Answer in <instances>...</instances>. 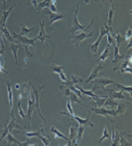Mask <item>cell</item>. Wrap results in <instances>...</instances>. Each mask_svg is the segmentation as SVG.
I'll return each instance as SVG.
<instances>
[{
	"label": "cell",
	"instance_id": "obj_34",
	"mask_svg": "<svg viewBox=\"0 0 132 146\" xmlns=\"http://www.w3.org/2000/svg\"><path fill=\"white\" fill-rule=\"evenodd\" d=\"M51 1H52V0H43L42 2H38V9H37V12L39 13V12H40L43 8L48 7Z\"/></svg>",
	"mask_w": 132,
	"mask_h": 146
},
{
	"label": "cell",
	"instance_id": "obj_13",
	"mask_svg": "<svg viewBox=\"0 0 132 146\" xmlns=\"http://www.w3.org/2000/svg\"><path fill=\"white\" fill-rule=\"evenodd\" d=\"M24 135H26V136H28V137L37 136L43 141V144H44L45 146L50 145V138H48V137H46L43 134H41L40 131H36V132H30V131H29V132H24Z\"/></svg>",
	"mask_w": 132,
	"mask_h": 146
},
{
	"label": "cell",
	"instance_id": "obj_35",
	"mask_svg": "<svg viewBox=\"0 0 132 146\" xmlns=\"http://www.w3.org/2000/svg\"><path fill=\"white\" fill-rule=\"evenodd\" d=\"M77 130H78V135H77V143H78V145H79V144H80V140H82V133H84V125L80 124V127L77 129Z\"/></svg>",
	"mask_w": 132,
	"mask_h": 146
},
{
	"label": "cell",
	"instance_id": "obj_47",
	"mask_svg": "<svg viewBox=\"0 0 132 146\" xmlns=\"http://www.w3.org/2000/svg\"><path fill=\"white\" fill-rule=\"evenodd\" d=\"M0 4H1V0H0Z\"/></svg>",
	"mask_w": 132,
	"mask_h": 146
},
{
	"label": "cell",
	"instance_id": "obj_16",
	"mask_svg": "<svg viewBox=\"0 0 132 146\" xmlns=\"http://www.w3.org/2000/svg\"><path fill=\"white\" fill-rule=\"evenodd\" d=\"M39 24H40V33H39V35L36 37L37 40H40L41 44H43L44 43V41L46 40L47 38H50V36L49 35L46 34V32H45V24L43 21H40L39 22Z\"/></svg>",
	"mask_w": 132,
	"mask_h": 146
},
{
	"label": "cell",
	"instance_id": "obj_6",
	"mask_svg": "<svg viewBox=\"0 0 132 146\" xmlns=\"http://www.w3.org/2000/svg\"><path fill=\"white\" fill-rule=\"evenodd\" d=\"M90 111H94L96 114H99V115H103L105 116L107 119L110 120L109 115H112L114 117L117 116V113L114 110H105L104 106H100V108H90Z\"/></svg>",
	"mask_w": 132,
	"mask_h": 146
},
{
	"label": "cell",
	"instance_id": "obj_42",
	"mask_svg": "<svg viewBox=\"0 0 132 146\" xmlns=\"http://www.w3.org/2000/svg\"><path fill=\"white\" fill-rule=\"evenodd\" d=\"M27 4H28V5H31V4H32V5L36 8V10L38 9V0H28V1H27Z\"/></svg>",
	"mask_w": 132,
	"mask_h": 146
},
{
	"label": "cell",
	"instance_id": "obj_19",
	"mask_svg": "<svg viewBox=\"0 0 132 146\" xmlns=\"http://www.w3.org/2000/svg\"><path fill=\"white\" fill-rule=\"evenodd\" d=\"M0 31H1L2 33H3L4 37H5L6 39H7V41H10L11 43H18L17 41L14 39V37L12 36L11 34L9 33V31L6 27H2V26H0Z\"/></svg>",
	"mask_w": 132,
	"mask_h": 146
},
{
	"label": "cell",
	"instance_id": "obj_5",
	"mask_svg": "<svg viewBox=\"0 0 132 146\" xmlns=\"http://www.w3.org/2000/svg\"><path fill=\"white\" fill-rule=\"evenodd\" d=\"M12 36L14 37V39H16V41H17L18 43H21V44H23L24 46L36 47V45H35V41L37 40L36 38L29 39V38H27V36H23V35L17 34L16 32H14L13 34H12Z\"/></svg>",
	"mask_w": 132,
	"mask_h": 146
},
{
	"label": "cell",
	"instance_id": "obj_24",
	"mask_svg": "<svg viewBox=\"0 0 132 146\" xmlns=\"http://www.w3.org/2000/svg\"><path fill=\"white\" fill-rule=\"evenodd\" d=\"M35 27H32V28H27L26 24H23L21 23L20 24V35H23V36H27L29 33L31 32L32 30H34Z\"/></svg>",
	"mask_w": 132,
	"mask_h": 146
},
{
	"label": "cell",
	"instance_id": "obj_17",
	"mask_svg": "<svg viewBox=\"0 0 132 146\" xmlns=\"http://www.w3.org/2000/svg\"><path fill=\"white\" fill-rule=\"evenodd\" d=\"M6 87H7L8 92V100H9V108L10 110H13V92H12L11 83L8 80H6Z\"/></svg>",
	"mask_w": 132,
	"mask_h": 146
},
{
	"label": "cell",
	"instance_id": "obj_15",
	"mask_svg": "<svg viewBox=\"0 0 132 146\" xmlns=\"http://www.w3.org/2000/svg\"><path fill=\"white\" fill-rule=\"evenodd\" d=\"M70 117H72L73 119H76V120L78 121V122L80 123V124H82V125H88V126H90L92 128H94V123L90 121V112H88V117L86 118H80V117L79 116H77V115H71Z\"/></svg>",
	"mask_w": 132,
	"mask_h": 146
},
{
	"label": "cell",
	"instance_id": "obj_7",
	"mask_svg": "<svg viewBox=\"0 0 132 146\" xmlns=\"http://www.w3.org/2000/svg\"><path fill=\"white\" fill-rule=\"evenodd\" d=\"M96 32V31H92L90 33H88V34H86L84 31H82V33H80V35H78V36H76V35H72L71 36V40H72V43L73 44L76 45V47H79L80 44L82 42V41L84 40V39L86 38H90V37H92V35H94V33Z\"/></svg>",
	"mask_w": 132,
	"mask_h": 146
},
{
	"label": "cell",
	"instance_id": "obj_30",
	"mask_svg": "<svg viewBox=\"0 0 132 146\" xmlns=\"http://www.w3.org/2000/svg\"><path fill=\"white\" fill-rule=\"evenodd\" d=\"M50 70H51V71H53L54 73L58 74V75H61V74L64 73V72H63V70H64L63 66H58V65H56L55 63H54L53 66H51V67H50Z\"/></svg>",
	"mask_w": 132,
	"mask_h": 146
},
{
	"label": "cell",
	"instance_id": "obj_20",
	"mask_svg": "<svg viewBox=\"0 0 132 146\" xmlns=\"http://www.w3.org/2000/svg\"><path fill=\"white\" fill-rule=\"evenodd\" d=\"M106 98H107V96H94V98H90V100H94V102H96L94 104L96 106V108H100V106H103V104H104V102H105Z\"/></svg>",
	"mask_w": 132,
	"mask_h": 146
},
{
	"label": "cell",
	"instance_id": "obj_45",
	"mask_svg": "<svg viewBox=\"0 0 132 146\" xmlns=\"http://www.w3.org/2000/svg\"><path fill=\"white\" fill-rule=\"evenodd\" d=\"M84 2H86V4H90V0H84Z\"/></svg>",
	"mask_w": 132,
	"mask_h": 146
},
{
	"label": "cell",
	"instance_id": "obj_2",
	"mask_svg": "<svg viewBox=\"0 0 132 146\" xmlns=\"http://www.w3.org/2000/svg\"><path fill=\"white\" fill-rule=\"evenodd\" d=\"M107 32H111L112 33V30L110 29V28L107 26L106 23H101V26H100V32H99V36H98V40H96V43H94V44L90 45V50H92V54H94V56H96L98 55V46H99L100 42H101L102 38H103V36L106 34Z\"/></svg>",
	"mask_w": 132,
	"mask_h": 146
},
{
	"label": "cell",
	"instance_id": "obj_11",
	"mask_svg": "<svg viewBox=\"0 0 132 146\" xmlns=\"http://www.w3.org/2000/svg\"><path fill=\"white\" fill-rule=\"evenodd\" d=\"M77 126L75 125H72V122L70 121V137L68 139V145H78L77 139H76V132H77Z\"/></svg>",
	"mask_w": 132,
	"mask_h": 146
},
{
	"label": "cell",
	"instance_id": "obj_22",
	"mask_svg": "<svg viewBox=\"0 0 132 146\" xmlns=\"http://www.w3.org/2000/svg\"><path fill=\"white\" fill-rule=\"evenodd\" d=\"M6 140H7V143L8 145H11L12 143H14V144L16 145H19V146H24V143L20 142V141L16 140L15 138L13 137V135L11 134V132H8L7 135H6Z\"/></svg>",
	"mask_w": 132,
	"mask_h": 146
},
{
	"label": "cell",
	"instance_id": "obj_10",
	"mask_svg": "<svg viewBox=\"0 0 132 146\" xmlns=\"http://www.w3.org/2000/svg\"><path fill=\"white\" fill-rule=\"evenodd\" d=\"M5 3H6V0H3V12H2L1 21H0V26H2V27H6V21H7L8 16L10 15V13H11V11L13 10V8L16 6V4H13V5H12L7 11V10H6Z\"/></svg>",
	"mask_w": 132,
	"mask_h": 146
},
{
	"label": "cell",
	"instance_id": "obj_26",
	"mask_svg": "<svg viewBox=\"0 0 132 146\" xmlns=\"http://www.w3.org/2000/svg\"><path fill=\"white\" fill-rule=\"evenodd\" d=\"M51 132H53L54 134H55V137L56 139H59V138H62V139H65V140H68V137L65 136V135L63 134L62 132H60L59 130H58L57 128H55V126H52L51 127Z\"/></svg>",
	"mask_w": 132,
	"mask_h": 146
},
{
	"label": "cell",
	"instance_id": "obj_29",
	"mask_svg": "<svg viewBox=\"0 0 132 146\" xmlns=\"http://www.w3.org/2000/svg\"><path fill=\"white\" fill-rule=\"evenodd\" d=\"M113 13H114V6L111 5L110 9H109L108 12V23H107V26L112 30V19H113Z\"/></svg>",
	"mask_w": 132,
	"mask_h": 146
},
{
	"label": "cell",
	"instance_id": "obj_33",
	"mask_svg": "<svg viewBox=\"0 0 132 146\" xmlns=\"http://www.w3.org/2000/svg\"><path fill=\"white\" fill-rule=\"evenodd\" d=\"M71 82L74 86H78L80 84L82 83V77H79V76H75V75H72L71 76Z\"/></svg>",
	"mask_w": 132,
	"mask_h": 146
},
{
	"label": "cell",
	"instance_id": "obj_4",
	"mask_svg": "<svg viewBox=\"0 0 132 146\" xmlns=\"http://www.w3.org/2000/svg\"><path fill=\"white\" fill-rule=\"evenodd\" d=\"M30 87H31V90H32L33 94H34L35 96V108H37V110H38L39 114H40L41 118L44 120V122H46V119L44 118V116L41 114V110H40V104H39V100H40V94H41V92H42V90L45 88L44 85L40 86V87H34V86L32 85V84L30 83Z\"/></svg>",
	"mask_w": 132,
	"mask_h": 146
},
{
	"label": "cell",
	"instance_id": "obj_44",
	"mask_svg": "<svg viewBox=\"0 0 132 146\" xmlns=\"http://www.w3.org/2000/svg\"><path fill=\"white\" fill-rule=\"evenodd\" d=\"M15 88H16V90H19V88H20V85H19V84H17V85L15 86Z\"/></svg>",
	"mask_w": 132,
	"mask_h": 146
},
{
	"label": "cell",
	"instance_id": "obj_32",
	"mask_svg": "<svg viewBox=\"0 0 132 146\" xmlns=\"http://www.w3.org/2000/svg\"><path fill=\"white\" fill-rule=\"evenodd\" d=\"M108 54H109V45L107 44V46L105 47V50H104L103 52L101 53V55L98 57V60H99L101 63H103V62L107 59V57H108Z\"/></svg>",
	"mask_w": 132,
	"mask_h": 146
},
{
	"label": "cell",
	"instance_id": "obj_23",
	"mask_svg": "<svg viewBox=\"0 0 132 146\" xmlns=\"http://www.w3.org/2000/svg\"><path fill=\"white\" fill-rule=\"evenodd\" d=\"M10 51L12 52V54H13L14 58H15V62L16 64L18 65V57H17V53H18V48H19V45L17 44V43H11L10 44Z\"/></svg>",
	"mask_w": 132,
	"mask_h": 146
},
{
	"label": "cell",
	"instance_id": "obj_46",
	"mask_svg": "<svg viewBox=\"0 0 132 146\" xmlns=\"http://www.w3.org/2000/svg\"><path fill=\"white\" fill-rule=\"evenodd\" d=\"M102 3H105V0H102Z\"/></svg>",
	"mask_w": 132,
	"mask_h": 146
},
{
	"label": "cell",
	"instance_id": "obj_18",
	"mask_svg": "<svg viewBox=\"0 0 132 146\" xmlns=\"http://www.w3.org/2000/svg\"><path fill=\"white\" fill-rule=\"evenodd\" d=\"M7 126H8V129H9V132H12L13 129H15V128L21 130V127L17 124V118H16L15 116L11 117V119L9 120V122L7 123Z\"/></svg>",
	"mask_w": 132,
	"mask_h": 146
},
{
	"label": "cell",
	"instance_id": "obj_27",
	"mask_svg": "<svg viewBox=\"0 0 132 146\" xmlns=\"http://www.w3.org/2000/svg\"><path fill=\"white\" fill-rule=\"evenodd\" d=\"M114 85H115V87L120 90V92H128V94H131V92H132V87H131V86H130V87H125V86L121 85V84L117 83V82H115Z\"/></svg>",
	"mask_w": 132,
	"mask_h": 146
},
{
	"label": "cell",
	"instance_id": "obj_8",
	"mask_svg": "<svg viewBox=\"0 0 132 146\" xmlns=\"http://www.w3.org/2000/svg\"><path fill=\"white\" fill-rule=\"evenodd\" d=\"M47 14H48L49 18H50V22L48 25H52L53 23L59 21V20H65L67 19V13L66 12H62V13H54V12L50 11L47 9Z\"/></svg>",
	"mask_w": 132,
	"mask_h": 146
},
{
	"label": "cell",
	"instance_id": "obj_21",
	"mask_svg": "<svg viewBox=\"0 0 132 146\" xmlns=\"http://www.w3.org/2000/svg\"><path fill=\"white\" fill-rule=\"evenodd\" d=\"M113 48H114V58L112 60V64H118L119 61L122 59V55H119V47L116 46V44H112Z\"/></svg>",
	"mask_w": 132,
	"mask_h": 146
},
{
	"label": "cell",
	"instance_id": "obj_41",
	"mask_svg": "<svg viewBox=\"0 0 132 146\" xmlns=\"http://www.w3.org/2000/svg\"><path fill=\"white\" fill-rule=\"evenodd\" d=\"M131 35H132V32H131V26H129L128 31H126V33H125V38H124V40H128V41H130V39H131Z\"/></svg>",
	"mask_w": 132,
	"mask_h": 146
},
{
	"label": "cell",
	"instance_id": "obj_25",
	"mask_svg": "<svg viewBox=\"0 0 132 146\" xmlns=\"http://www.w3.org/2000/svg\"><path fill=\"white\" fill-rule=\"evenodd\" d=\"M29 85H27V84H24V85H22V92H20L19 94V100H22V98H23V94L24 96H29V94H30V90H31V87L28 88Z\"/></svg>",
	"mask_w": 132,
	"mask_h": 146
},
{
	"label": "cell",
	"instance_id": "obj_39",
	"mask_svg": "<svg viewBox=\"0 0 132 146\" xmlns=\"http://www.w3.org/2000/svg\"><path fill=\"white\" fill-rule=\"evenodd\" d=\"M48 8H49V10H50V11L54 12V13H57L58 9H57V7H56V0H52V1L50 2Z\"/></svg>",
	"mask_w": 132,
	"mask_h": 146
},
{
	"label": "cell",
	"instance_id": "obj_43",
	"mask_svg": "<svg viewBox=\"0 0 132 146\" xmlns=\"http://www.w3.org/2000/svg\"><path fill=\"white\" fill-rule=\"evenodd\" d=\"M2 35H3V33L0 31V44H1V48H4V42H3V40H2L4 37L2 36Z\"/></svg>",
	"mask_w": 132,
	"mask_h": 146
},
{
	"label": "cell",
	"instance_id": "obj_48",
	"mask_svg": "<svg viewBox=\"0 0 132 146\" xmlns=\"http://www.w3.org/2000/svg\"><path fill=\"white\" fill-rule=\"evenodd\" d=\"M110 2H112V0H110Z\"/></svg>",
	"mask_w": 132,
	"mask_h": 146
},
{
	"label": "cell",
	"instance_id": "obj_40",
	"mask_svg": "<svg viewBox=\"0 0 132 146\" xmlns=\"http://www.w3.org/2000/svg\"><path fill=\"white\" fill-rule=\"evenodd\" d=\"M17 108H18V110H19V114L21 115V117L24 119V120H26V119H27V115H26L25 113H24L23 110L21 108V102H20V100L18 102V104H17Z\"/></svg>",
	"mask_w": 132,
	"mask_h": 146
},
{
	"label": "cell",
	"instance_id": "obj_31",
	"mask_svg": "<svg viewBox=\"0 0 132 146\" xmlns=\"http://www.w3.org/2000/svg\"><path fill=\"white\" fill-rule=\"evenodd\" d=\"M126 108H127V106H125L124 104H122V102H119L118 104H117V110H115V111H116V113H117V116L121 115V114L124 113V111H125V110H126Z\"/></svg>",
	"mask_w": 132,
	"mask_h": 146
},
{
	"label": "cell",
	"instance_id": "obj_28",
	"mask_svg": "<svg viewBox=\"0 0 132 146\" xmlns=\"http://www.w3.org/2000/svg\"><path fill=\"white\" fill-rule=\"evenodd\" d=\"M118 102H117L116 100H113V98H110L107 96L105 102L103 104V106H111V108H113V106H117Z\"/></svg>",
	"mask_w": 132,
	"mask_h": 146
},
{
	"label": "cell",
	"instance_id": "obj_38",
	"mask_svg": "<svg viewBox=\"0 0 132 146\" xmlns=\"http://www.w3.org/2000/svg\"><path fill=\"white\" fill-rule=\"evenodd\" d=\"M106 138H109V139H110V138H111V136H110V135H109L108 130H107V127H106V126H104L103 135H102V136L100 137V139H99V140H98V143H101L102 141H103L104 139H106Z\"/></svg>",
	"mask_w": 132,
	"mask_h": 146
},
{
	"label": "cell",
	"instance_id": "obj_3",
	"mask_svg": "<svg viewBox=\"0 0 132 146\" xmlns=\"http://www.w3.org/2000/svg\"><path fill=\"white\" fill-rule=\"evenodd\" d=\"M92 83H94V88H92V92L96 90H105V87L109 84H114L116 81H113V80H109L107 77L104 78H96V79L92 80Z\"/></svg>",
	"mask_w": 132,
	"mask_h": 146
},
{
	"label": "cell",
	"instance_id": "obj_1",
	"mask_svg": "<svg viewBox=\"0 0 132 146\" xmlns=\"http://www.w3.org/2000/svg\"><path fill=\"white\" fill-rule=\"evenodd\" d=\"M79 10H80V2H78V3H77V8H76L75 12H74V19H73V23H72V28L70 29V31H71V33H72V35L75 34V32H76V31H78V30L84 31V32H86L88 29H90V28L92 27V24H94V19L92 18L90 24H88V26L82 25V24L80 23V21H79V18H78Z\"/></svg>",
	"mask_w": 132,
	"mask_h": 146
},
{
	"label": "cell",
	"instance_id": "obj_12",
	"mask_svg": "<svg viewBox=\"0 0 132 146\" xmlns=\"http://www.w3.org/2000/svg\"><path fill=\"white\" fill-rule=\"evenodd\" d=\"M105 90L107 92H109L108 94V98H113V100H131V98L130 96H123V92H114L113 90Z\"/></svg>",
	"mask_w": 132,
	"mask_h": 146
},
{
	"label": "cell",
	"instance_id": "obj_37",
	"mask_svg": "<svg viewBox=\"0 0 132 146\" xmlns=\"http://www.w3.org/2000/svg\"><path fill=\"white\" fill-rule=\"evenodd\" d=\"M119 138H120V132H119V130H117L116 128H115V134H114V137H113V139L111 141H112V146H115V145H119Z\"/></svg>",
	"mask_w": 132,
	"mask_h": 146
},
{
	"label": "cell",
	"instance_id": "obj_36",
	"mask_svg": "<svg viewBox=\"0 0 132 146\" xmlns=\"http://www.w3.org/2000/svg\"><path fill=\"white\" fill-rule=\"evenodd\" d=\"M114 40H115V44H116L117 47H120L121 43L123 42V40H124V38H123L122 36L120 35V33L117 32L114 34Z\"/></svg>",
	"mask_w": 132,
	"mask_h": 146
},
{
	"label": "cell",
	"instance_id": "obj_14",
	"mask_svg": "<svg viewBox=\"0 0 132 146\" xmlns=\"http://www.w3.org/2000/svg\"><path fill=\"white\" fill-rule=\"evenodd\" d=\"M103 67H104L103 63L98 64V66H96V67L94 68V70H92V72L90 73V77H88V80H86V81L84 82V84H86V85H88V83H90V82H92V80L96 79V76H98V72L101 71V70L103 69Z\"/></svg>",
	"mask_w": 132,
	"mask_h": 146
},
{
	"label": "cell",
	"instance_id": "obj_9",
	"mask_svg": "<svg viewBox=\"0 0 132 146\" xmlns=\"http://www.w3.org/2000/svg\"><path fill=\"white\" fill-rule=\"evenodd\" d=\"M131 61H132V58H131V57H129L128 61H127V60L122 61L120 63V65H118L116 68H114V69H113V71H117V70H119L121 73H129V74H131Z\"/></svg>",
	"mask_w": 132,
	"mask_h": 146
}]
</instances>
